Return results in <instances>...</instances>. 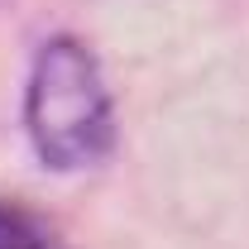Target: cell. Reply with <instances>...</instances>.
Wrapping results in <instances>:
<instances>
[{
  "label": "cell",
  "mask_w": 249,
  "mask_h": 249,
  "mask_svg": "<svg viewBox=\"0 0 249 249\" xmlns=\"http://www.w3.org/2000/svg\"><path fill=\"white\" fill-rule=\"evenodd\" d=\"M24 129L34 154L58 173H77L106 158L115 139V110H110L101 62L82 38L58 34L34 53Z\"/></svg>",
  "instance_id": "cell-1"
},
{
  "label": "cell",
  "mask_w": 249,
  "mask_h": 249,
  "mask_svg": "<svg viewBox=\"0 0 249 249\" xmlns=\"http://www.w3.org/2000/svg\"><path fill=\"white\" fill-rule=\"evenodd\" d=\"M0 249H67V245L48 216H38L24 201L0 196Z\"/></svg>",
  "instance_id": "cell-2"
}]
</instances>
